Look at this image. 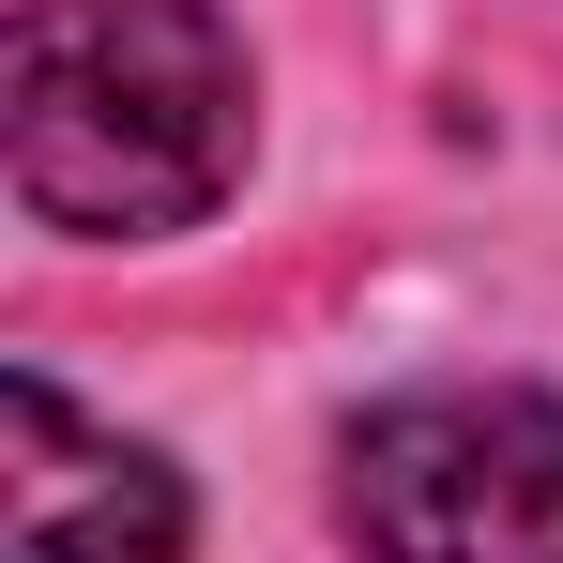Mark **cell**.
Masks as SVG:
<instances>
[{
	"label": "cell",
	"mask_w": 563,
	"mask_h": 563,
	"mask_svg": "<svg viewBox=\"0 0 563 563\" xmlns=\"http://www.w3.org/2000/svg\"><path fill=\"white\" fill-rule=\"evenodd\" d=\"M260 77L213 0H15L0 168L77 244H168L244 184Z\"/></svg>",
	"instance_id": "cell-1"
},
{
	"label": "cell",
	"mask_w": 563,
	"mask_h": 563,
	"mask_svg": "<svg viewBox=\"0 0 563 563\" xmlns=\"http://www.w3.org/2000/svg\"><path fill=\"white\" fill-rule=\"evenodd\" d=\"M335 503L366 563H563V396L533 380H411L351 411Z\"/></svg>",
	"instance_id": "cell-2"
},
{
	"label": "cell",
	"mask_w": 563,
	"mask_h": 563,
	"mask_svg": "<svg viewBox=\"0 0 563 563\" xmlns=\"http://www.w3.org/2000/svg\"><path fill=\"white\" fill-rule=\"evenodd\" d=\"M198 503L137 427L77 411L46 366L0 380V563H184Z\"/></svg>",
	"instance_id": "cell-3"
}]
</instances>
